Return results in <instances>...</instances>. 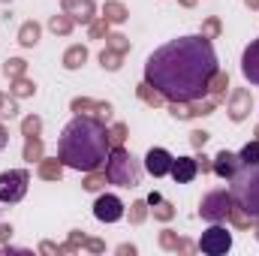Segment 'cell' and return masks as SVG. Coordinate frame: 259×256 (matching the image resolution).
<instances>
[{
  "label": "cell",
  "instance_id": "cell-1",
  "mask_svg": "<svg viewBox=\"0 0 259 256\" xmlns=\"http://www.w3.org/2000/svg\"><path fill=\"white\" fill-rule=\"evenodd\" d=\"M214 72L217 55L211 39L193 33L160 46L145 64V81L157 88L169 103H196L208 97Z\"/></svg>",
  "mask_w": 259,
  "mask_h": 256
},
{
  "label": "cell",
  "instance_id": "cell-2",
  "mask_svg": "<svg viewBox=\"0 0 259 256\" xmlns=\"http://www.w3.org/2000/svg\"><path fill=\"white\" fill-rule=\"evenodd\" d=\"M109 154H112V139L100 118L75 115L58 139L61 163L78 172H97L109 160Z\"/></svg>",
  "mask_w": 259,
  "mask_h": 256
},
{
  "label": "cell",
  "instance_id": "cell-3",
  "mask_svg": "<svg viewBox=\"0 0 259 256\" xmlns=\"http://www.w3.org/2000/svg\"><path fill=\"white\" fill-rule=\"evenodd\" d=\"M232 181V199L238 208H244L250 217H259V163H241L235 169Z\"/></svg>",
  "mask_w": 259,
  "mask_h": 256
},
{
  "label": "cell",
  "instance_id": "cell-4",
  "mask_svg": "<svg viewBox=\"0 0 259 256\" xmlns=\"http://www.w3.org/2000/svg\"><path fill=\"white\" fill-rule=\"evenodd\" d=\"M139 178H142L139 160L130 154L127 148L115 145L112 154H109V160H106V181L115 184V187H136Z\"/></svg>",
  "mask_w": 259,
  "mask_h": 256
},
{
  "label": "cell",
  "instance_id": "cell-5",
  "mask_svg": "<svg viewBox=\"0 0 259 256\" xmlns=\"http://www.w3.org/2000/svg\"><path fill=\"white\" fill-rule=\"evenodd\" d=\"M232 205H235V199H232V193L229 190H211V193L202 196V202H199V214H202V220H208V223H220V220L229 217Z\"/></svg>",
  "mask_w": 259,
  "mask_h": 256
},
{
  "label": "cell",
  "instance_id": "cell-6",
  "mask_svg": "<svg viewBox=\"0 0 259 256\" xmlns=\"http://www.w3.org/2000/svg\"><path fill=\"white\" fill-rule=\"evenodd\" d=\"M27 181H30V175H27L24 169H9V172H3V175H0V202H6V205L21 202L24 193H27Z\"/></svg>",
  "mask_w": 259,
  "mask_h": 256
},
{
  "label": "cell",
  "instance_id": "cell-7",
  "mask_svg": "<svg viewBox=\"0 0 259 256\" xmlns=\"http://www.w3.org/2000/svg\"><path fill=\"white\" fill-rule=\"evenodd\" d=\"M232 247V235L220 226V223H211L205 232H202V238H199V250L208 256H220L226 253Z\"/></svg>",
  "mask_w": 259,
  "mask_h": 256
},
{
  "label": "cell",
  "instance_id": "cell-8",
  "mask_svg": "<svg viewBox=\"0 0 259 256\" xmlns=\"http://www.w3.org/2000/svg\"><path fill=\"white\" fill-rule=\"evenodd\" d=\"M94 217L103 220V223H118V220L124 217V202H121L118 196L106 193V196L97 199V205H94Z\"/></svg>",
  "mask_w": 259,
  "mask_h": 256
},
{
  "label": "cell",
  "instance_id": "cell-9",
  "mask_svg": "<svg viewBox=\"0 0 259 256\" xmlns=\"http://www.w3.org/2000/svg\"><path fill=\"white\" fill-rule=\"evenodd\" d=\"M172 160H175V157H172L166 148H151V151H148V157H145V169H148L154 178H163V175H169Z\"/></svg>",
  "mask_w": 259,
  "mask_h": 256
},
{
  "label": "cell",
  "instance_id": "cell-10",
  "mask_svg": "<svg viewBox=\"0 0 259 256\" xmlns=\"http://www.w3.org/2000/svg\"><path fill=\"white\" fill-rule=\"evenodd\" d=\"M169 175H172L178 184H190L196 175H199V160H196V157H175Z\"/></svg>",
  "mask_w": 259,
  "mask_h": 256
},
{
  "label": "cell",
  "instance_id": "cell-11",
  "mask_svg": "<svg viewBox=\"0 0 259 256\" xmlns=\"http://www.w3.org/2000/svg\"><path fill=\"white\" fill-rule=\"evenodd\" d=\"M241 72H244V78H247L250 84L259 88V39H253V42L244 49V55H241Z\"/></svg>",
  "mask_w": 259,
  "mask_h": 256
},
{
  "label": "cell",
  "instance_id": "cell-12",
  "mask_svg": "<svg viewBox=\"0 0 259 256\" xmlns=\"http://www.w3.org/2000/svg\"><path fill=\"white\" fill-rule=\"evenodd\" d=\"M250 106H253L250 91L238 88V91L232 94V100H229V118H232V121H244V118H247V112H250Z\"/></svg>",
  "mask_w": 259,
  "mask_h": 256
},
{
  "label": "cell",
  "instance_id": "cell-13",
  "mask_svg": "<svg viewBox=\"0 0 259 256\" xmlns=\"http://www.w3.org/2000/svg\"><path fill=\"white\" fill-rule=\"evenodd\" d=\"M238 166H241V160H238L232 151H220V154L214 157V172H217L220 178H232Z\"/></svg>",
  "mask_w": 259,
  "mask_h": 256
},
{
  "label": "cell",
  "instance_id": "cell-14",
  "mask_svg": "<svg viewBox=\"0 0 259 256\" xmlns=\"http://www.w3.org/2000/svg\"><path fill=\"white\" fill-rule=\"evenodd\" d=\"M88 109H94L97 115H100V121H109L112 118V106L109 103H94V100H72V112H88Z\"/></svg>",
  "mask_w": 259,
  "mask_h": 256
},
{
  "label": "cell",
  "instance_id": "cell-15",
  "mask_svg": "<svg viewBox=\"0 0 259 256\" xmlns=\"http://www.w3.org/2000/svg\"><path fill=\"white\" fill-rule=\"evenodd\" d=\"M64 12H72V18L91 21L94 18V3L91 0H64Z\"/></svg>",
  "mask_w": 259,
  "mask_h": 256
},
{
  "label": "cell",
  "instance_id": "cell-16",
  "mask_svg": "<svg viewBox=\"0 0 259 256\" xmlns=\"http://www.w3.org/2000/svg\"><path fill=\"white\" fill-rule=\"evenodd\" d=\"M18 42L21 46H36L39 42V24L36 21H27V24H21V30H18Z\"/></svg>",
  "mask_w": 259,
  "mask_h": 256
},
{
  "label": "cell",
  "instance_id": "cell-17",
  "mask_svg": "<svg viewBox=\"0 0 259 256\" xmlns=\"http://www.w3.org/2000/svg\"><path fill=\"white\" fill-rule=\"evenodd\" d=\"M84 61H88V49H84V46H72V49L64 55V66L66 69H78Z\"/></svg>",
  "mask_w": 259,
  "mask_h": 256
},
{
  "label": "cell",
  "instance_id": "cell-18",
  "mask_svg": "<svg viewBox=\"0 0 259 256\" xmlns=\"http://www.w3.org/2000/svg\"><path fill=\"white\" fill-rule=\"evenodd\" d=\"M226 88H229V75L217 69V72H214V78H211V88H208V91H214V97H211V100H214V103H220V97H223V91H226Z\"/></svg>",
  "mask_w": 259,
  "mask_h": 256
},
{
  "label": "cell",
  "instance_id": "cell-19",
  "mask_svg": "<svg viewBox=\"0 0 259 256\" xmlns=\"http://www.w3.org/2000/svg\"><path fill=\"white\" fill-rule=\"evenodd\" d=\"M139 97H142V100H145L148 106H160V103H163V94H160L157 88H151L148 81H145V84L139 88Z\"/></svg>",
  "mask_w": 259,
  "mask_h": 256
},
{
  "label": "cell",
  "instance_id": "cell-20",
  "mask_svg": "<svg viewBox=\"0 0 259 256\" xmlns=\"http://www.w3.org/2000/svg\"><path fill=\"white\" fill-rule=\"evenodd\" d=\"M39 175L49 178V181H58V178H61V160H46V163L39 166Z\"/></svg>",
  "mask_w": 259,
  "mask_h": 256
},
{
  "label": "cell",
  "instance_id": "cell-21",
  "mask_svg": "<svg viewBox=\"0 0 259 256\" xmlns=\"http://www.w3.org/2000/svg\"><path fill=\"white\" fill-rule=\"evenodd\" d=\"M127 18V9L121 6V3H106V21H115V24H121Z\"/></svg>",
  "mask_w": 259,
  "mask_h": 256
},
{
  "label": "cell",
  "instance_id": "cell-22",
  "mask_svg": "<svg viewBox=\"0 0 259 256\" xmlns=\"http://www.w3.org/2000/svg\"><path fill=\"white\" fill-rule=\"evenodd\" d=\"M238 160H241V163H259V142H247V145L241 148Z\"/></svg>",
  "mask_w": 259,
  "mask_h": 256
},
{
  "label": "cell",
  "instance_id": "cell-23",
  "mask_svg": "<svg viewBox=\"0 0 259 256\" xmlns=\"http://www.w3.org/2000/svg\"><path fill=\"white\" fill-rule=\"evenodd\" d=\"M24 157H27V160H39V157H42V142H39V139H33V136H27Z\"/></svg>",
  "mask_w": 259,
  "mask_h": 256
},
{
  "label": "cell",
  "instance_id": "cell-24",
  "mask_svg": "<svg viewBox=\"0 0 259 256\" xmlns=\"http://www.w3.org/2000/svg\"><path fill=\"white\" fill-rule=\"evenodd\" d=\"M100 64L106 66V69H118V66H121V52H115V49H106V52L100 55Z\"/></svg>",
  "mask_w": 259,
  "mask_h": 256
},
{
  "label": "cell",
  "instance_id": "cell-25",
  "mask_svg": "<svg viewBox=\"0 0 259 256\" xmlns=\"http://www.w3.org/2000/svg\"><path fill=\"white\" fill-rule=\"evenodd\" d=\"M52 30H55V33H69V30H72V18L55 15V18H52Z\"/></svg>",
  "mask_w": 259,
  "mask_h": 256
},
{
  "label": "cell",
  "instance_id": "cell-26",
  "mask_svg": "<svg viewBox=\"0 0 259 256\" xmlns=\"http://www.w3.org/2000/svg\"><path fill=\"white\" fill-rule=\"evenodd\" d=\"M3 72H6L9 78H18V75L24 72V61H6V66H3Z\"/></svg>",
  "mask_w": 259,
  "mask_h": 256
},
{
  "label": "cell",
  "instance_id": "cell-27",
  "mask_svg": "<svg viewBox=\"0 0 259 256\" xmlns=\"http://www.w3.org/2000/svg\"><path fill=\"white\" fill-rule=\"evenodd\" d=\"M18 109H15V100H9L6 94H0V115H6V118H12Z\"/></svg>",
  "mask_w": 259,
  "mask_h": 256
},
{
  "label": "cell",
  "instance_id": "cell-28",
  "mask_svg": "<svg viewBox=\"0 0 259 256\" xmlns=\"http://www.w3.org/2000/svg\"><path fill=\"white\" fill-rule=\"evenodd\" d=\"M109 49H115V52H121V55H124V52L130 49V42L121 36V33H112V36H109Z\"/></svg>",
  "mask_w": 259,
  "mask_h": 256
},
{
  "label": "cell",
  "instance_id": "cell-29",
  "mask_svg": "<svg viewBox=\"0 0 259 256\" xmlns=\"http://www.w3.org/2000/svg\"><path fill=\"white\" fill-rule=\"evenodd\" d=\"M109 139H112V145H121L127 139V127L124 124H115V127L109 130Z\"/></svg>",
  "mask_w": 259,
  "mask_h": 256
},
{
  "label": "cell",
  "instance_id": "cell-30",
  "mask_svg": "<svg viewBox=\"0 0 259 256\" xmlns=\"http://www.w3.org/2000/svg\"><path fill=\"white\" fill-rule=\"evenodd\" d=\"M103 184H106V172H103V175H88V181H84L88 190H100Z\"/></svg>",
  "mask_w": 259,
  "mask_h": 256
},
{
  "label": "cell",
  "instance_id": "cell-31",
  "mask_svg": "<svg viewBox=\"0 0 259 256\" xmlns=\"http://www.w3.org/2000/svg\"><path fill=\"white\" fill-rule=\"evenodd\" d=\"M15 94H18V97H27V94H33V84H30L27 78H18V81H15Z\"/></svg>",
  "mask_w": 259,
  "mask_h": 256
},
{
  "label": "cell",
  "instance_id": "cell-32",
  "mask_svg": "<svg viewBox=\"0 0 259 256\" xmlns=\"http://www.w3.org/2000/svg\"><path fill=\"white\" fill-rule=\"evenodd\" d=\"M21 130H24V136H33V133H39V118H24Z\"/></svg>",
  "mask_w": 259,
  "mask_h": 256
},
{
  "label": "cell",
  "instance_id": "cell-33",
  "mask_svg": "<svg viewBox=\"0 0 259 256\" xmlns=\"http://www.w3.org/2000/svg\"><path fill=\"white\" fill-rule=\"evenodd\" d=\"M217 33H220V21H217V18H211V21L205 24V30H202V36H208V39H211V36H217Z\"/></svg>",
  "mask_w": 259,
  "mask_h": 256
},
{
  "label": "cell",
  "instance_id": "cell-34",
  "mask_svg": "<svg viewBox=\"0 0 259 256\" xmlns=\"http://www.w3.org/2000/svg\"><path fill=\"white\" fill-rule=\"evenodd\" d=\"M190 142H193L196 148H202V145L208 142V133H202V130H196V133H190Z\"/></svg>",
  "mask_w": 259,
  "mask_h": 256
},
{
  "label": "cell",
  "instance_id": "cell-35",
  "mask_svg": "<svg viewBox=\"0 0 259 256\" xmlns=\"http://www.w3.org/2000/svg\"><path fill=\"white\" fill-rule=\"evenodd\" d=\"M154 214H157L160 220H169V217H172V205H166V202H163V205H160V208H157Z\"/></svg>",
  "mask_w": 259,
  "mask_h": 256
},
{
  "label": "cell",
  "instance_id": "cell-36",
  "mask_svg": "<svg viewBox=\"0 0 259 256\" xmlns=\"http://www.w3.org/2000/svg\"><path fill=\"white\" fill-rule=\"evenodd\" d=\"M106 33V21H94L91 24V36H103Z\"/></svg>",
  "mask_w": 259,
  "mask_h": 256
},
{
  "label": "cell",
  "instance_id": "cell-37",
  "mask_svg": "<svg viewBox=\"0 0 259 256\" xmlns=\"http://www.w3.org/2000/svg\"><path fill=\"white\" fill-rule=\"evenodd\" d=\"M142 217H145V202H136V205H133V220L139 223Z\"/></svg>",
  "mask_w": 259,
  "mask_h": 256
},
{
  "label": "cell",
  "instance_id": "cell-38",
  "mask_svg": "<svg viewBox=\"0 0 259 256\" xmlns=\"http://www.w3.org/2000/svg\"><path fill=\"white\" fill-rule=\"evenodd\" d=\"M163 244H166V247H184V241H175L169 232H163Z\"/></svg>",
  "mask_w": 259,
  "mask_h": 256
},
{
  "label": "cell",
  "instance_id": "cell-39",
  "mask_svg": "<svg viewBox=\"0 0 259 256\" xmlns=\"http://www.w3.org/2000/svg\"><path fill=\"white\" fill-rule=\"evenodd\" d=\"M6 142H9V133H6V130H3V124H0V151H3V148H6Z\"/></svg>",
  "mask_w": 259,
  "mask_h": 256
},
{
  "label": "cell",
  "instance_id": "cell-40",
  "mask_svg": "<svg viewBox=\"0 0 259 256\" xmlns=\"http://www.w3.org/2000/svg\"><path fill=\"white\" fill-rule=\"evenodd\" d=\"M244 3H247V6H259V0H244Z\"/></svg>",
  "mask_w": 259,
  "mask_h": 256
},
{
  "label": "cell",
  "instance_id": "cell-41",
  "mask_svg": "<svg viewBox=\"0 0 259 256\" xmlns=\"http://www.w3.org/2000/svg\"><path fill=\"white\" fill-rule=\"evenodd\" d=\"M181 3H184V6H193V0H181Z\"/></svg>",
  "mask_w": 259,
  "mask_h": 256
}]
</instances>
